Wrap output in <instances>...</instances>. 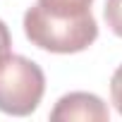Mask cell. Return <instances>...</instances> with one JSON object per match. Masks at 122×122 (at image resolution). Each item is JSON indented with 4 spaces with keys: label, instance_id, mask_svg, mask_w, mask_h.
Wrapping results in <instances>:
<instances>
[{
    "label": "cell",
    "instance_id": "1",
    "mask_svg": "<svg viewBox=\"0 0 122 122\" xmlns=\"http://www.w3.org/2000/svg\"><path fill=\"white\" fill-rule=\"evenodd\" d=\"M24 34L41 50L70 55L86 50L98 38V24L93 15L55 17L36 3L24 12Z\"/></svg>",
    "mask_w": 122,
    "mask_h": 122
},
{
    "label": "cell",
    "instance_id": "2",
    "mask_svg": "<svg viewBox=\"0 0 122 122\" xmlns=\"http://www.w3.org/2000/svg\"><path fill=\"white\" fill-rule=\"evenodd\" d=\"M46 93V74L34 60L10 55L0 62V112L26 117Z\"/></svg>",
    "mask_w": 122,
    "mask_h": 122
},
{
    "label": "cell",
    "instance_id": "3",
    "mask_svg": "<svg viewBox=\"0 0 122 122\" xmlns=\"http://www.w3.org/2000/svg\"><path fill=\"white\" fill-rule=\"evenodd\" d=\"M110 117L108 105L96 96L86 91H72L65 93L50 110L53 122H70V120H89V122H105Z\"/></svg>",
    "mask_w": 122,
    "mask_h": 122
},
{
    "label": "cell",
    "instance_id": "4",
    "mask_svg": "<svg viewBox=\"0 0 122 122\" xmlns=\"http://www.w3.org/2000/svg\"><path fill=\"white\" fill-rule=\"evenodd\" d=\"M91 3L93 0H38V5L55 15V17H84L91 15Z\"/></svg>",
    "mask_w": 122,
    "mask_h": 122
},
{
    "label": "cell",
    "instance_id": "5",
    "mask_svg": "<svg viewBox=\"0 0 122 122\" xmlns=\"http://www.w3.org/2000/svg\"><path fill=\"white\" fill-rule=\"evenodd\" d=\"M105 22L115 36L122 38V0H105Z\"/></svg>",
    "mask_w": 122,
    "mask_h": 122
},
{
    "label": "cell",
    "instance_id": "6",
    "mask_svg": "<svg viewBox=\"0 0 122 122\" xmlns=\"http://www.w3.org/2000/svg\"><path fill=\"white\" fill-rule=\"evenodd\" d=\"M110 98H112L117 112L122 115V65L112 72V79H110Z\"/></svg>",
    "mask_w": 122,
    "mask_h": 122
},
{
    "label": "cell",
    "instance_id": "7",
    "mask_svg": "<svg viewBox=\"0 0 122 122\" xmlns=\"http://www.w3.org/2000/svg\"><path fill=\"white\" fill-rule=\"evenodd\" d=\"M10 46H12V36H10V29L7 24L0 19V62H3L5 57H10Z\"/></svg>",
    "mask_w": 122,
    "mask_h": 122
}]
</instances>
